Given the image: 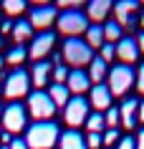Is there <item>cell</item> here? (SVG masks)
Segmentation results:
<instances>
[{
	"label": "cell",
	"instance_id": "obj_1",
	"mask_svg": "<svg viewBox=\"0 0 144 149\" xmlns=\"http://www.w3.org/2000/svg\"><path fill=\"white\" fill-rule=\"evenodd\" d=\"M58 141V126L53 121H35L25 132L28 149H53Z\"/></svg>",
	"mask_w": 144,
	"mask_h": 149
},
{
	"label": "cell",
	"instance_id": "obj_2",
	"mask_svg": "<svg viewBox=\"0 0 144 149\" xmlns=\"http://www.w3.org/2000/svg\"><path fill=\"white\" fill-rule=\"evenodd\" d=\"M63 61L68 63V66H73L76 71H81V66H86V63L94 61V56H91V48H88L86 40L68 38L63 43Z\"/></svg>",
	"mask_w": 144,
	"mask_h": 149
},
{
	"label": "cell",
	"instance_id": "obj_3",
	"mask_svg": "<svg viewBox=\"0 0 144 149\" xmlns=\"http://www.w3.org/2000/svg\"><path fill=\"white\" fill-rule=\"evenodd\" d=\"M28 91H31V76H28L23 68H15L13 73L5 76V84H3V94H5V99L18 101V99L28 96Z\"/></svg>",
	"mask_w": 144,
	"mask_h": 149
},
{
	"label": "cell",
	"instance_id": "obj_4",
	"mask_svg": "<svg viewBox=\"0 0 144 149\" xmlns=\"http://www.w3.org/2000/svg\"><path fill=\"white\" fill-rule=\"evenodd\" d=\"M28 111H31V116L35 121H48L53 116L56 106L51 101L48 91H33V94H28Z\"/></svg>",
	"mask_w": 144,
	"mask_h": 149
},
{
	"label": "cell",
	"instance_id": "obj_5",
	"mask_svg": "<svg viewBox=\"0 0 144 149\" xmlns=\"http://www.w3.org/2000/svg\"><path fill=\"white\" fill-rule=\"evenodd\" d=\"M58 31L63 33V36H79V33H86L88 28V18L81 13V10H66V13H61V18L56 20Z\"/></svg>",
	"mask_w": 144,
	"mask_h": 149
},
{
	"label": "cell",
	"instance_id": "obj_6",
	"mask_svg": "<svg viewBox=\"0 0 144 149\" xmlns=\"http://www.w3.org/2000/svg\"><path fill=\"white\" fill-rule=\"evenodd\" d=\"M134 84V71L131 66H114L109 71V91L111 96H124Z\"/></svg>",
	"mask_w": 144,
	"mask_h": 149
},
{
	"label": "cell",
	"instance_id": "obj_7",
	"mask_svg": "<svg viewBox=\"0 0 144 149\" xmlns=\"http://www.w3.org/2000/svg\"><path fill=\"white\" fill-rule=\"evenodd\" d=\"M86 119H88V101L83 96H73L71 101L63 106V121L71 129H76V126L86 124Z\"/></svg>",
	"mask_w": 144,
	"mask_h": 149
},
{
	"label": "cell",
	"instance_id": "obj_8",
	"mask_svg": "<svg viewBox=\"0 0 144 149\" xmlns=\"http://www.w3.org/2000/svg\"><path fill=\"white\" fill-rule=\"evenodd\" d=\"M25 109L20 104H8L5 109H3V126H5V132L8 134H20L25 129Z\"/></svg>",
	"mask_w": 144,
	"mask_h": 149
},
{
	"label": "cell",
	"instance_id": "obj_9",
	"mask_svg": "<svg viewBox=\"0 0 144 149\" xmlns=\"http://www.w3.org/2000/svg\"><path fill=\"white\" fill-rule=\"evenodd\" d=\"M28 23L33 28H38V31L46 33V28H51V25L56 23V8L53 5H35L31 10V20Z\"/></svg>",
	"mask_w": 144,
	"mask_h": 149
},
{
	"label": "cell",
	"instance_id": "obj_10",
	"mask_svg": "<svg viewBox=\"0 0 144 149\" xmlns=\"http://www.w3.org/2000/svg\"><path fill=\"white\" fill-rule=\"evenodd\" d=\"M53 40H56V36H53V33H48V31H46V33H40V36H35V38H33V43H31V51H28V56H31L35 63L43 61V58L51 53Z\"/></svg>",
	"mask_w": 144,
	"mask_h": 149
},
{
	"label": "cell",
	"instance_id": "obj_11",
	"mask_svg": "<svg viewBox=\"0 0 144 149\" xmlns=\"http://www.w3.org/2000/svg\"><path fill=\"white\" fill-rule=\"evenodd\" d=\"M116 58L121 61V66H129L139 58V46H136V38H121L116 43Z\"/></svg>",
	"mask_w": 144,
	"mask_h": 149
},
{
	"label": "cell",
	"instance_id": "obj_12",
	"mask_svg": "<svg viewBox=\"0 0 144 149\" xmlns=\"http://www.w3.org/2000/svg\"><path fill=\"white\" fill-rule=\"evenodd\" d=\"M88 106H94V109H99V114H101V109H111V91H109V86H104V84H99V86L91 88V99H88Z\"/></svg>",
	"mask_w": 144,
	"mask_h": 149
},
{
	"label": "cell",
	"instance_id": "obj_13",
	"mask_svg": "<svg viewBox=\"0 0 144 149\" xmlns=\"http://www.w3.org/2000/svg\"><path fill=\"white\" fill-rule=\"evenodd\" d=\"M66 88L73 91L76 96H83V91L91 88V79H88L86 71H71L68 73V81H66Z\"/></svg>",
	"mask_w": 144,
	"mask_h": 149
},
{
	"label": "cell",
	"instance_id": "obj_14",
	"mask_svg": "<svg viewBox=\"0 0 144 149\" xmlns=\"http://www.w3.org/2000/svg\"><path fill=\"white\" fill-rule=\"evenodd\" d=\"M136 111H139V101L136 99H124L121 101V109H119V119L121 124L127 126V129H134L139 121H136Z\"/></svg>",
	"mask_w": 144,
	"mask_h": 149
},
{
	"label": "cell",
	"instance_id": "obj_15",
	"mask_svg": "<svg viewBox=\"0 0 144 149\" xmlns=\"http://www.w3.org/2000/svg\"><path fill=\"white\" fill-rule=\"evenodd\" d=\"M136 8H139V5H136L134 0H121V3H116V5H114V13H116V23L119 25H131L134 23V13H136Z\"/></svg>",
	"mask_w": 144,
	"mask_h": 149
},
{
	"label": "cell",
	"instance_id": "obj_16",
	"mask_svg": "<svg viewBox=\"0 0 144 149\" xmlns=\"http://www.w3.org/2000/svg\"><path fill=\"white\" fill-rule=\"evenodd\" d=\"M51 73H53L51 63H46V61L33 63V71H31V84H33V86H38V91H43V86H46V84H48V79H51Z\"/></svg>",
	"mask_w": 144,
	"mask_h": 149
},
{
	"label": "cell",
	"instance_id": "obj_17",
	"mask_svg": "<svg viewBox=\"0 0 144 149\" xmlns=\"http://www.w3.org/2000/svg\"><path fill=\"white\" fill-rule=\"evenodd\" d=\"M111 10H114V5L109 3V0H94V3H88L86 18H88V20H94L96 25H101V20H104Z\"/></svg>",
	"mask_w": 144,
	"mask_h": 149
},
{
	"label": "cell",
	"instance_id": "obj_18",
	"mask_svg": "<svg viewBox=\"0 0 144 149\" xmlns=\"http://www.w3.org/2000/svg\"><path fill=\"white\" fill-rule=\"evenodd\" d=\"M13 40H15L18 46H20V43H25V40H31V36H33V25L28 23V20H23V18H20V20H13Z\"/></svg>",
	"mask_w": 144,
	"mask_h": 149
},
{
	"label": "cell",
	"instance_id": "obj_19",
	"mask_svg": "<svg viewBox=\"0 0 144 149\" xmlns=\"http://www.w3.org/2000/svg\"><path fill=\"white\" fill-rule=\"evenodd\" d=\"M61 149H86V139L81 136L79 132H66L61 134Z\"/></svg>",
	"mask_w": 144,
	"mask_h": 149
},
{
	"label": "cell",
	"instance_id": "obj_20",
	"mask_svg": "<svg viewBox=\"0 0 144 149\" xmlns=\"http://www.w3.org/2000/svg\"><path fill=\"white\" fill-rule=\"evenodd\" d=\"M71 91H68V88L66 86H58V84H53V86H51V91H48V96H51V101H53V106H56V109H61V106H66V104L71 101Z\"/></svg>",
	"mask_w": 144,
	"mask_h": 149
},
{
	"label": "cell",
	"instance_id": "obj_21",
	"mask_svg": "<svg viewBox=\"0 0 144 149\" xmlns=\"http://www.w3.org/2000/svg\"><path fill=\"white\" fill-rule=\"evenodd\" d=\"M86 43L88 48H101L104 46V25H88L86 28Z\"/></svg>",
	"mask_w": 144,
	"mask_h": 149
},
{
	"label": "cell",
	"instance_id": "obj_22",
	"mask_svg": "<svg viewBox=\"0 0 144 149\" xmlns=\"http://www.w3.org/2000/svg\"><path fill=\"white\" fill-rule=\"evenodd\" d=\"M88 66H91V71H88V79H91V84H94V86H99V84L106 79V63L101 61V58H94Z\"/></svg>",
	"mask_w": 144,
	"mask_h": 149
},
{
	"label": "cell",
	"instance_id": "obj_23",
	"mask_svg": "<svg viewBox=\"0 0 144 149\" xmlns=\"http://www.w3.org/2000/svg\"><path fill=\"white\" fill-rule=\"evenodd\" d=\"M104 40H109V43H119L121 40V25L116 20L104 25Z\"/></svg>",
	"mask_w": 144,
	"mask_h": 149
},
{
	"label": "cell",
	"instance_id": "obj_24",
	"mask_svg": "<svg viewBox=\"0 0 144 149\" xmlns=\"http://www.w3.org/2000/svg\"><path fill=\"white\" fill-rule=\"evenodd\" d=\"M104 116H101V114H99V111H96V114H91V116L86 119V129H88V134H101L104 132Z\"/></svg>",
	"mask_w": 144,
	"mask_h": 149
},
{
	"label": "cell",
	"instance_id": "obj_25",
	"mask_svg": "<svg viewBox=\"0 0 144 149\" xmlns=\"http://www.w3.org/2000/svg\"><path fill=\"white\" fill-rule=\"evenodd\" d=\"M23 10H25L23 0H5L3 3V13L5 15H23Z\"/></svg>",
	"mask_w": 144,
	"mask_h": 149
},
{
	"label": "cell",
	"instance_id": "obj_26",
	"mask_svg": "<svg viewBox=\"0 0 144 149\" xmlns=\"http://www.w3.org/2000/svg\"><path fill=\"white\" fill-rule=\"evenodd\" d=\"M28 58V51H25L23 46H15L13 51L8 53V58H5V63H10V66H20V63Z\"/></svg>",
	"mask_w": 144,
	"mask_h": 149
},
{
	"label": "cell",
	"instance_id": "obj_27",
	"mask_svg": "<svg viewBox=\"0 0 144 149\" xmlns=\"http://www.w3.org/2000/svg\"><path fill=\"white\" fill-rule=\"evenodd\" d=\"M51 76H53V81H56L58 86H66V81H68V71H66V66H63V63H56V66H53V73H51Z\"/></svg>",
	"mask_w": 144,
	"mask_h": 149
},
{
	"label": "cell",
	"instance_id": "obj_28",
	"mask_svg": "<svg viewBox=\"0 0 144 149\" xmlns=\"http://www.w3.org/2000/svg\"><path fill=\"white\" fill-rule=\"evenodd\" d=\"M121 119H119V109H106V114H104V124H106V129H116V124H119Z\"/></svg>",
	"mask_w": 144,
	"mask_h": 149
},
{
	"label": "cell",
	"instance_id": "obj_29",
	"mask_svg": "<svg viewBox=\"0 0 144 149\" xmlns=\"http://www.w3.org/2000/svg\"><path fill=\"white\" fill-rule=\"evenodd\" d=\"M99 58H101L104 63H111L114 58H116V46H114V43H104V46H101V53H99Z\"/></svg>",
	"mask_w": 144,
	"mask_h": 149
},
{
	"label": "cell",
	"instance_id": "obj_30",
	"mask_svg": "<svg viewBox=\"0 0 144 149\" xmlns=\"http://www.w3.org/2000/svg\"><path fill=\"white\" fill-rule=\"evenodd\" d=\"M101 144H104V147L119 144V129H106V132L101 134Z\"/></svg>",
	"mask_w": 144,
	"mask_h": 149
},
{
	"label": "cell",
	"instance_id": "obj_31",
	"mask_svg": "<svg viewBox=\"0 0 144 149\" xmlns=\"http://www.w3.org/2000/svg\"><path fill=\"white\" fill-rule=\"evenodd\" d=\"M86 149H101V134H88L86 136Z\"/></svg>",
	"mask_w": 144,
	"mask_h": 149
},
{
	"label": "cell",
	"instance_id": "obj_32",
	"mask_svg": "<svg viewBox=\"0 0 144 149\" xmlns=\"http://www.w3.org/2000/svg\"><path fill=\"white\" fill-rule=\"evenodd\" d=\"M116 149H136V139L134 136H121L119 144H116Z\"/></svg>",
	"mask_w": 144,
	"mask_h": 149
},
{
	"label": "cell",
	"instance_id": "obj_33",
	"mask_svg": "<svg viewBox=\"0 0 144 149\" xmlns=\"http://www.w3.org/2000/svg\"><path fill=\"white\" fill-rule=\"evenodd\" d=\"M81 0H58V8H68V10H79Z\"/></svg>",
	"mask_w": 144,
	"mask_h": 149
},
{
	"label": "cell",
	"instance_id": "obj_34",
	"mask_svg": "<svg viewBox=\"0 0 144 149\" xmlns=\"http://www.w3.org/2000/svg\"><path fill=\"white\" fill-rule=\"evenodd\" d=\"M136 88H139V94H144V63L139 68V73H136Z\"/></svg>",
	"mask_w": 144,
	"mask_h": 149
},
{
	"label": "cell",
	"instance_id": "obj_35",
	"mask_svg": "<svg viewBox=\"0 0 144 149\" xmlns=\"http://www.w3.org/2000/svg\"><path fill=\"white\" fill-rule=\"evenodd\" d=\"M10 149H28V144H25V139H13L10 141Z\"/></svg>",
	"mask_w": 144,
	"mask_h": 149
},
{
	"label": "cell",
	"instance_id": "obj_36",
	"mask_svg": "<svg viewBox=\"0 0 144 149\" xmlns=\"http://www.w3.org/2000/svg\"><path fill=\"white\" fill-rule=\"evenodd\" d=\"M8 31H13V20H3L0 23V33H8Z\"/></svg>",
	"mask_w": 144,
	"mask_h": 149
},
{
	"label": "cell",
	"instance_id": "obj_37",
	"mask_svg": "<svg viewBox=\"0 0 144 149\" xmlns=\"http://www.w3.org/2000/svg\"><path fill=\"white\" fill-rule=\"evenodd\" d=\"M136 121L144 124V101H139V111H136Z\"/></svg>",
	"mask_w": 144,
	"mask_h": 149
},
{
	"label": "cell",
	"instance_id": "obj_38",
	"mask_svg": "<svg viewBox=\"0 0 144 149\" xmlns=\"http://www.w3.org/2000/svg\"><path fill=\"white\" fill-rule=\"evenodd\" d=\"M136 149H144V129L136 134Z\"/></svg>",
	"mask_w": 144,
	"mask_h": 149
},
{
	"label": "cell",
	"instance_id": "obj_39",
	"mask_svg": "<svg viewBox=\"0 0 144 149\" xmlns=\"http://www.w3.org/2000/svg\"><path fill=\"white\" fill-rule=\"evenodd\" d=\"M136 46H139V51H142V53H144V31L139 33V38H136Z\"/></svg>",
	"mask_w": 144,
	"mask_h": 149
},
{
	"label": "cell",
	"instance_id": "obj_40",
	"mask_svg": "<svg viewBox=\"0 0 144 149\" xmlns=\"http://www.w3.org/2000/svg\"><path fill=\"white\" fill-rule=\"evenodd\" d=\"M139 20H142V28H144V13H142V18H139Z\"/></svg>",
	"mask_w": 144,
	"mask_h": 149
},
{
	"label": "cell",
	"instance_id": "obj_41",
	"mask_svg": "<svg viewBox=\"0 0 144 149\" xmlns=\"http://www.w3.org/2000/svg\"><path fill=\"white\" fill-rule=\"evenodd\" d=\"M0 149H10V147H0Z\"/></svg>",
	"mask_w": 144,
	"mask_h": 149
},
{
	"label": "cell",
	"instance_id": "obj_42",
	"mask_svg": "<svg viewBox=\"0 0 144 149\" xmlns=\"http://www.w3.org/2000/svg\"><path fill=\"white\" fill-rule=\"evenodd\" d=\"M0 66H3V58H0Z\"/></svg>",
	"mask_w": 144,
	"mask_h": 149
},
{
	"label": "cell",
	"instance_id": "obj_43",
	"mask_svg": "<svg viewBox=\"0 0 144 149\" xmlns=\"http://www.w3.org/2000/svg\"><path fill=\"white\" fill-rule=\"evenodd\" d=\"M0 23H3V18H0Z\"/></svg>",
	"mask_w": 144,
	"mask_h": 149
},
{
	"label": "cell",
	"instance_id": "obj_44",
	"mask_svg": "<svg viewBox=\"0 0 144 149\" xmlns=\"http://www.w3.org/2000/svg\"><path fill=\"white\" fill-rule=\"evenodd\" d=\"M0 43H3V40H0Z\"/></svg>",
	"mask_w": 144,
	"mask_h": 149
}]
</instances>
